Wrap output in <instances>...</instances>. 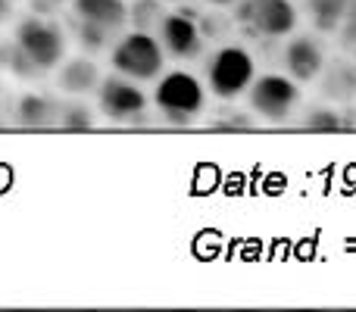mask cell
<instances>
[{
    "mask_svg": "<svg viewBox=\"0 0 356 312\" xmlns=\"http://www.w3.org/2000/svg\"><path fill=\"white\" fill-rule=\"evenodd\" d=\"M10 16V0H0V22Z\"/></svg>",
    "mask_w": 356,
    "mask_h": 312,
    "instance_id": "18",
    "label": "cell"
},
{
    "mask_svg": "<svg viewBox=\"0 0 356 312\" xmlns=\"http://www.w3.org/2000/svg\"><path fill=\"white\" fill-rule=\"evenodd\" d=\"M257 79V63L238 44H225L207 63V85L219 100H234Z\"/></svg>",
    "mask_w": 356,
    "mask_h": 312,
    "instance_id": "4",
    "label": "cell"
},
{
    "mask_svg": "<svg viewBox=\"0 0 356 312\" xmlns=\"http://www.w3.org/2000/svg\"><path fill=\"white\" fill-rule=\"evenodd\" d=\"M63 104L50 94H25L16 106V122L22 129H56Z\"/></svg>",
    "mask_w": 356,
    "mask_h": 312,
    "instance_id": "12",
    "label": "cell"
},
{
    "mask_svg": "<svg viewBox=\"0 0 356 312\" xmlns=\"http://www.w3.org/2000/svg\"><path fill=\"white\" fill-rule=\"evenodd\" d=\"M29 6H31V13L35 16H54V13H60L63 6H66V0H29Z\"/></svg>",
    "mask_w": 356,
    "mask_h": 312,
    "instance_id": "17",
    "label": "cell"
},
{
    "mask_svg": "<svg viewBox=\"0 0 356 312\" xmlns=\"http://www.w3.org/2000/svg\"><path fill=\"white\" fill-rule=\"evenodd\" d=\"M56 129H63V131H91L94 129V116H91V110H88L85 104H63Z\"/></svg>",
    "mask_w": 356,
    "mask_h": 312,
    "instance_id": "15",
    "label": "cell"
},
{
    "mask_svg": "<svg viewBox=\"0 0 356 312\" xmlns=\"http://www.w3.org/2000/svg\"><path fill=\"white\" fill-rule=\"evenodd\" d=\"M110 63L119 75H125V79H131V81H154L156 75L163 72L166 54H163L160 38L150 35V31L135 28L113 44Z\"/></svg>",
    "mask_w": 356,
    "mask_h": 312,
    "instance_id": "2",
    "label": "cell"
},
{
    "mask_svg": "<svg viewBox=\"0 0 356 312\" xmlns=\"http://www.w3.org/2000/svg\"><path fill=\"white\" fill-rule=\"evenodd\" d=\"M163 19V3L160 0H135L129 6V22L135 25L138 31H150L156 28Z\"/></svg>",
    "mask_w": 356,
    "mask_h": 312,
    "instance_id": "13",
    "label": "cell"
},
{
    "mask_svg": "<svg viewBox=\"0 0 356 312\" xmlns=\"http://www.w3.org/2000/svg\"><path fill=\"white\" fill-rule=\"evenodd\" d=\"M156 38H160L163 50H169L175 60H197L203 50V31L197 19L188 13H163Z\"/></svg>",
    "mask_w": 356,
    "mask_h": 312,
    "instance_id": "8",
    "label": "cell"
},
{
    "mask_svg": "<svg viewBox=\"0 0 356 312\" xmlns=\"http://www.w3.org/2000/svg\"><path fill=\"white\" fill-rule=\"evenodd\" d=\"M56 88L72 97H85V94L100 88V69L88 56H72V60L56 66Z\"/></svg>",
    "mask_w": 356,
    "mask_h": 312,
    "instance_id": "10",
    "label": "cell"
},
{
    "mask_svg": "<svg viewBox=\"0 0 356 312\" xmlns=\"http://www.w3.org/2000/svg\"><path fill=\"white\" fill-rule=\"evenodd\" d=\"M69 10H72V16L79 22H91L110 31H119L129 22L125 0H69Z\"/></svg>",
    "mask_w": 356,
    "mask_h": 312,
    "instance_id": "11",
    "label": "cell"
},
{
    "mask_svg": "<svg viewBox=\"0 0 356 312\" xmlns=\"http://www.w3.org/2000/svg\"><path fill=\"white\" fill-rule=\"evenodd\" d=\"M284 69L294 81H313L322 75V66H325V50L316 38L309 35H297L284 44Z\"/></svg>",
    "mask_w": 356,
    "mask_h": 312,
    "instance_id": "9",
    "label": "cell"
},
{
    "mask_svg": "<svg viewBox=\"0 0 356 312\" xmlns=\"http://www.w3.org/2000/svg\"><path fill=\"white\" fill-rule=\"evenodd\" d=\"M303 129H313V131H338L341 129V116L332 110H316L307 116Z\"/></svg>",
    "mask_w": 356,
    "mask_h": 312,
    "instance_id": "16",
    "label": "cell"
},
{
    "mask_svg": "<svg viewBox=\"0 0 356 312\" xmlns=\"http://www.w3.org/2000/svg\"><path fill=\"white\" fill-rule=\"evenodd\" d=\"M113 35H116V31L100 28V25H91V22H79V19H75V38H79L81 50H88V54H97V50L110 47Z\"/></svg>",
    "mask_w": 356,
    "mask_h": 312,
    "instance_id": "14",
    "label": "cell"
},
{
    "mask_svg": "<svg viewBox=\"0 0 356 312\" xmlns=\"http://www.w3.org/2000/svg\"><path fill=\"white\" fill-rule=\"evenodd\" d=\"M154 104L166 122L188 125V122H194L203 113V106H207V91H203V85L191 72L175 69V72L163 75V81L156 85Z\"/></svg>",
    "mask_w": 356,
    "mask_h": 312,
    "instance_id": "3",
    "label": "cell"
},
{
    "mask_svg": "<svg viewBox=\"0 0 356 312\" xmlns=\"http://www.w3.org/2000/svg\"><path fill=\"white\" fill-rule=\"evenodd\" d=\"M247 91H250V110L257 116L269 119V122H284L300 106V88L291 75H259V79H253V85Z\"/></svg>",
    "mask_w": 356,
    "mask_h": 312,
    "instance_id": "6",
    "label": "cell"
},
{
    "mask_svg": "<svg viewBox=\"0 0 356 312\" xmlns=\"http://www.w3.org/2000/svg\"><path fill=\"white\" fill-rule=\"evenodd\" d=\"M13 47L22 60H29L38 72H50L66 56V35L47 16H25L13 31Z\"/></svg>",
    "mask_w": 356,
    "mask_h": 312,
    "instance_id": "1",
    "label": "cell"
},
{
    "mask_svg": "<svg viewBox=\"0 0 356 312\" xmlns=\"http://www.w3.org/2000/svg\"><path fill=\"white\" fill-rule=\"evenodd\" d=\"M234 19L257 38H288L297 28V6L291 0H238Z\"/></svg>",
    "mask_w": 356,
    "mask_h": 312,
    "instance_id": "5",
    "label": "cell"
},
{
    "mask_svg": "<svg viewBox=\"0 0 356 312\" xmlns=\"http://www.w3.org/2000/svg\"><path fill=\"white\" fill-rule=\"evenodd\" d=\"M207 3H213V6H232V3H238V0H207Z\"/></svg>",
    "mask_w": 356,
    "mask_h": 312,
    "instance_id": "19",
    "label": "cell"
},
{
    "mask_svg": "<svg viewBox=\"0 0 356 312\" xmlns=\"http://www.w3.org/2000/svg\"><path fill=\"white\" fill-rule=\"evenodd\" d=\"M97 100H100V113L110 122H135L147 113V97L138 88V81L125 79V75H110L100 79L97 88Z\"/></svg>",
    "mask_w": 356,
    "mask_h": 312,
    "instance_id": "7",
    "label": "cell"
}]
</instances>
